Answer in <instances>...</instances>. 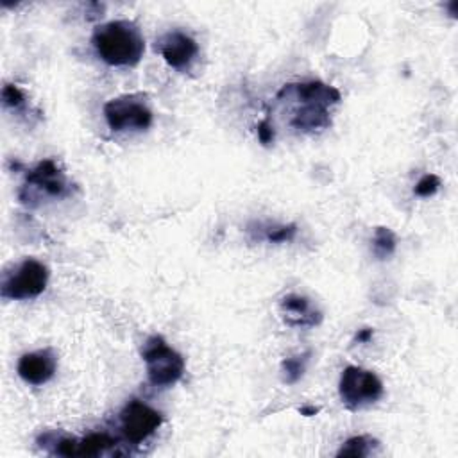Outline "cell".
<instances>
[{"mask_svg": "<svg viewBox=\"0 0 458 458\" xmlns=\"http://www.w3.org/2000/svg\"><path fill=\"white\" fill-rule=\"evenodd\" d=\"M295 100L297 107L290 118V125L301 132H317L331 125L329 107L342 100L340 91L322 81H306L284 84L277 100Z\"/></svg>", "mask_w": 458, "mask_h": 458, "instance_id": "obj_1", "label": "cell"}, {"mask_svg": "<svg viewBox=\"0 0 458 458\" xmlns=\"http://www.w3.org/2000/svg\"><path fill=\"white\" fill-rule=\"evenodd\" d=\"M91 45L109 66H136L145 52V39L136 23L113 20L93 30Z\"/></svg>", "mask_w": 458, "mask_h": 458, "instance_id": "obj_2", "label": "cell"}, {"mask_svg": "<svg viewBox=\"0 0 458 458\" xmlns=\"http://www.w3.org/2000/svg\"><path fill=\"white\" fill-rule=\"evenodd\" d=\"M141 358L147 367L148 383L156 388H168L184 374L186 361L182 354L168 345L159 335H152L145 340L141 345Z\"/></svg>", "mask_w": 458, "mask_h": 458, "instance_id": "obj_3", "label": "cell"}, {"mask_svg": "<svg viewBox=\"0 0 458 458\" xmlns=\"http://www.w3.org/2000/svg\"><path fill=\"white\" fill-rule=\"evenodd\" d=\"M48 267L34 258H25L11 270H5L0 283V293L9 301H27L41 295L48 283Z\"/></svg>", "mask_w": 458, "mask_h": 458, "instance_id": "obj_4", "label": "cell"}, {"mask_svg": "<svg viewBox=\"0 0 458 458\" xmlns=\"http://www.w3.org/2000/svg\"><path fill=\"white\" fill-rule=\"evenodd\" d=\"M68 193L70 186L63 170L54 159H43L27 174L25 182L18 191V199L27 206H36L43 195L61 199Z\"/></svg>", "mask_w": 458, "mask_h": 458, "instance_id": "obj_5", "label": "cell"}, {"mask_svg": "<svg viewBox=\"0 0 458 458\" xmlns=\"http://www.w3.org/2000/svg\"><path fill=\"white\" fill-rule=\"evenodd\" d=\"M104 118L113 132L145 131L152 125L154 114L143 95H122L104 104Z\"/></svg>", "mask_w": 458, "mask_h": 458, "instance_id": "obj_6", "label": "cell"}, {"mask_svg": "<svg viewBox=\"0 0 458 458\" xmlns=\"http://www.w3.org/2000/svg\"><path fill=\"white\" fill-rule=\"evenodd\" d=\"M385 388L381 379L363 367L349 365L342 370L338 381V394L345 408L360 410L369 404H374L381 399Z\"/></svg>", "mask_w": 458, "mask_h": 458, "instance_id": "obj_7", "label": "cell"}, {"mask_svg": "<svg viewBox=\"0 0 458 458\" xmlns=\"http://www.w3.org/2000/svg\"><path fill=\"white\" fill-rule=\"evenodd\" d=\"M163 415L140 399H131L120 411V429L127 442L141 444L157 431Z\"/></svg>", "mask_w": 458, "mask_h": 458, "instance_id": "obj_8", "label": "cell"}, {"mask_svg": "<svg viewBox=\"0 0 458 458\" xmlns=\"http://www.w3.org/2000/svg\"><path fill=\"white\" fill-rule=\"evenodd\" d=\"M157 48L165 63L175 70L190 68L199 54L197 41L182 30H170L163 34L157 41Z\"/></svg>", "mask_w": 458, "mask_h": 458, "instance_id": "obj_9", "label": "cell"}, {"mask_svg": "<svg viewBox=\"0 0 458 458\" xmlns=\"http://www.w3.org/2000/svg\"><path fill=\"white\" fill-rule=\"evenodd\" d=\"M57 370V356L52 349H39L32 352H25L20 356L16 372L18 376L34 386L48 383Z\"/></svg>", "mask_w": 458, "mask_h": 458, "instance_id": "obj_10", "label": "cell"}, {"mask_svg": "<svg viewBox=\"0 0 458 458\" xmlns=\"http://www.w3.org/2000/svg\"><path fill=\"white\" fill-rule=\"evenodd\" d=\"M54 454L59 456H98L116 445V438L109 433H89L82 438L63 437L52 442Z\"/></svg>", "mask_w": 458, "mask_h": 458, "instance_id": "obj_11", "label": "cell"}, {"mask_svg": "<svg viewBox=\"0 0 458 458\" xmlns=\"http://www.w3.org/2000/svg\"><path fill=\"white\" fill-rule=\"evenodd\" d=\"M283 320L292 327H315L322 322L320 310L304 295L288 293L279 302Z\"/></svg>", "mask_w": 458, "mask_h": 458, "instance_id": "obj_12", "label": "cell"}, {"mask_svg": "<svg viewBox=\"0 0 458 458\" xmlns=\"http://www.w3.org/2000/svg\"><path fill=\"white\" fill-rule=\"evenodd\" d=\"M379 442L370 437V435H356L347 438L340 449L336 451V456H352V458H361V456H370L377 453Z\"/></svg>", "mask_w": 458, "mask_h": 458, "instance_id": "obj_13", "label": "cell"}, {"mask_svg": "<svg viewBox=\"0 0 458 458\" xmlns=\"http://www.w3.org/2000/svg\"><path fill=\"white\" fill-rule=\"evenodd\" d=\"M311 352L306 351L302 354H295V356H288L281 361V377L286 385H295L306 372L308 361H310Z\"/></svg>", "mask_w": 458, "mask_h": 458, "instance_id": "obj_14", "label": "cell"}, {"mask_svg": "<svg viewBox=\"0 0 458 458\" xmlns=\"http://www.w3.org/2000/svg\"><path fill=\"white\" fill-rule=\"evenodd\" d=\"M395 247H397V238H395L394 231L385 227V225L376 227L374 236H372V252H374V256L377 259H386L395 252Z\"/></svg>", "mask_w": 458, "mask_h": 458, "instance_id": "obj_15", "label": "cell"}, {"mask_svg": "<svg viewBox=\"0 0 458 458\" xmlns=\"http://www.w3.org/2000/svg\"><path fill=\"white\" fill-rule=\"evenodd\" d=\"M297 234V225L295 224H286V225H274L268 227L265 233V240L270 243H286L292 242Z\"/></svg>", "mask_w": 458, "mask_h": 458, "instance_id": "obj_16", "label": "cell"}, {"mask_svg": "<svg viewBox=\"0 0 458 458\" xmlns=\"http://www.w3.org/2000/svg\"><path fill=\"white\" fill-rule=\"evenodd\" d=\"M438 188H440V177L435 175V174H424V175L417 181V184H415V188H413V193H415L417 197L426 199V197L435 195V193L438 191Z\"/></svg>", "mask_w": 458, "mask_h": 458, "instance_id": "obj_17", "label": "cell"}, {"mask_svg": "<svg viewBox=\"0 0 458 458\" xmlns=\"http://www.w3.org/2000/svg\"><path fill=\"white\" fill-rule=\"evenodd\" d=\"M2 102L5 107L11 109H20L25 106V95L21 93V89L14 84H5L2 88Z\"/></svg>", "mask_w": 458, "mask_h": 458, "instance_id": "obj_18", "label": "cell"}, {"mask_svg": "<svg viewBox=\"0 0 458 458\" xmlns=\"http://www.w3.org/2000/svg\"><path fill=\"white\" fill-rule=\"evenodd\" d=\"M258 140L263 145H270L274 141V129L267 118L258 123Z\"/></svg>", "mask_w": 458, "mask_h": 458, "instance_id": "obj_19", "label": "cell"}, {"mask_svg": "<svg viewBox=\"0 0 458 458\" xmlns=\"http://www.w3.org/2000/svg\"><path fill=\"white\" fill-rule=\"evenodd\" d=\"M372 336H374V331L370 329V327H363V329H360L358 333H356V342L358 344H367V342H370L372 340Z\"/></svg>", "mask_w": 458, "mask_h": 458, "instance_id": "obj_20", "label": "cell"}, {"mask_svg": "<svg viewBox=\"0 0 458 458\" xmlns=\"http://www.w3.org/2000/svg\"><path fill=\"white\" fill-rule=\"evenodd\" d=\"M299 411H301V415L310 417V415H315L318 411V408H315V406H302Z\"/></svg>", "mask_w": 458, "mask_h": 458, "instance_id": "obj_21", "label": "cell"}]
</instances>
